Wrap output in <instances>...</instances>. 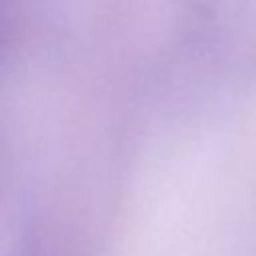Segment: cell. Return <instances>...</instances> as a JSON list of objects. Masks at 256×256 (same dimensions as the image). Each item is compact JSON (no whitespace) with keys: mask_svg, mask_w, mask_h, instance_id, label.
Instances as JSON below:
<instances>
[]
</instances>
